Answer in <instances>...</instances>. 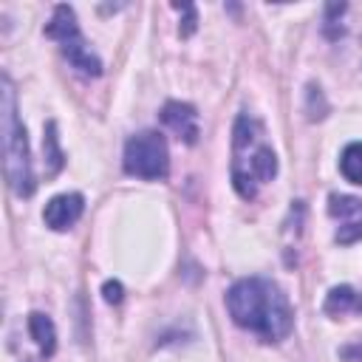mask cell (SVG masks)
Segmentation results:
<instances>
[{"instance_id":"cell-13","label":"cell","mask_w":362,"mask_h":362,"mask_svg":"<svg viewBox=\"0 0 362 362\" xmlns=\"http://www.w3.org/2000/svg\"><path fill=\"white\" fill-rule=\"evenodd\" d=\"M305 113H308L311 122H317V119H322V116L328 113V105H325V99H322V90H320V85H314V82L305 88Z\"/></svg>"},{"instance_id":"cell-6","label":"cell","mask_w":362,"mask_h":362,"mask_svg":"<svg viewBox=\"0 0 362 362\" xmlns=\"http://www.w3.org/2000/svg\"><path fill=\"white\" fill-rule=\"evenodd\" d=\"M161 122L187 144L198 141V110L187 102H167L161 107Z\"/></svg>"},{"instance_id":"cell-2","label":"cell","mask_w":362,"mask_h":362,"mask_svg":"<svg viewBox=\"0 0 362 362\" xmlns=\"http://www.w3.org/2000/svg\"><path fill=\"white\" fill-rule=\"evenodd\" d=\"M0 119H3V156H6V178L14 195L28 198L34 192V170L28 153V136L23 122L17 119L14 88L11 79L3 74L0 79Z\"/></svg>"},{"instance_id":"cell-15","label":"cell","mask_w":362,"mask_h":362,"mask_svg":"<svg viewBox=\"0 0 362 362\" xmlns=\"http://www.w3.org/2000/svg\"><path fill=\"white\" fill-rule=\"evenodd\" d=\"M232 184H235V192L240 195V198H255V192H257V187H255V175L252 173H243L240 170V164H235L232 167Z\"/></svg>"},{"instance_id":"cell-4","label":"cell","mask_w":362,"mask_h":362,"mask_svg":"<svg viewBox=\"0 0 362 362\" xmlns=\"http://www.w3.org/2000/svg\"><path fill=\"white\" fill-rule=\"evenodd\" d=\"M45 37H51V40L59 42L65 59H68L76 71H82V74H88V76H99V74H102V59L88 51L85 37H82V31H79V25H76V14H74L71 6L59 3V6L54 8V14H51V20H48V25H45Z\"/></svg>"},{"instance_id":"cell-5","label":"cell","mask_w":362,"mask_h":362,"mask_svg":"<svg viewBox=\"0 0 362 362\" xmlns=\"http://www.w3.org/2000/svg\"><path fill=\"white\" fill-rule=\"evenodd\" d=\"M82 212H85V198L79 192H62V195H54L45 204L42 221L54 232H65V229H71L82 218Z\"/></svg>"},{"instance_id":"cell-18","label":"cell","mask_w":362,"mask_h":362,"mask_svg":"<svg viewBox=\"0 0 362 362\" xmlns=\"http://www.w3.org/2000/svg\"><path fill=\"white\" fill-rule=\"evenodd\" d=\"M102 297H105V303L119 305V303L124 300V288H122V283H119V280H107V283L102 286Z\"/></svg>"},{"instance_id":"cell-17","label":"cell","mask_w":362,"mask_h":362,"mask_svg":"<svg viewBox=\"0 0 362 362\" xmlns=\"http://www.w3.org/2000/svg\"><path fill=\"white\" fill-rule=\"evenodd\" d=\"M173 8L184 11V20H181L178 34H181V37H192L195 28H198V11H195V6H192V3H173Z\"/></svg>"},{"instance_id":"cell-14","label":"cell","mask_w":362,"mask_h":362,"mask_svg":"<svg viewBox=\"0 0 362 362\" xmlns=\"http://www.w3.org/2000/svg\"><path fill=\"white\" fill-rule=\"evenodd\" d=\"M232 144H235V150H243L252 139H255V122L246 116V113H240L238 119H235V130H232Z\"/></svg>"},{"instance_id":"cell-7","label":"cell","mask_w":362,"mask_h":362,"mask_svg":"<svg viewBox=\"0 0 362 362\" xmlns=\"http://www.w3.org/2000/svg\"><path fill=\"white\" fill-rule=\"evenodd\" d=\"M322 311L331 317H342V314H362V291H356L354 286H334L325 294Z\"/></svg>"},{"instance_id":"cell-8","label":"cell","mask_w":362,"mask_h":362,"mask_svg":"<svg viewBox=\"0 0 362 362\" xmlns=\"http://www.w3.org/2000/svg\"><path fill=\"white\" fill-rule=\"evenodd\" d=\"M28 334H31V339L40 345V354H42V356H51V354L57 351V328H54V322H51L48 314L31 311V314H28Z\"/></svg>"},{"instance_id":"cell-3","label":"cell","mask_w":362,"mask_h":362,"mask_svg":"<svg viewBox=\"0 0 362 362\" xmlns=\"http://www.w3.org/2000/svg\"><path fill=\"white\" fill-rule=\"evenodd\" d=\"M124 173L144 178V181H161L170 173V150L167 139L158 130H141L127 139L124 144Z\"/></svg>"},{"instance_id":"cell-12","label":"cell","mask_w":362,"mask_h":362,"mask_svg":"<svg viewBox=\"0 0 362 362\" xmlns=\"http://www.w3.org/2000/svg\"><path fill=\"white\" fill-rule=\"evenodd\" d=\"M328 215L342 218V221H351V218L362 215V201L354 198V195H337V192H331L328 195Z\"/></svg>"},{"instance_id":"cell-16","label":"cell","mask_w":362,"mask_h":362,"mask_svg":"<svg viewBox=\"0 0 362 362\" xmlns=\"http://www.w3.org/2000/svg\"><path fill=\"white\" fill-rule=\"evenodd\" d=\"M356 240H362V215L345 221V223L337 229V243L348 246V243H356Z\"/></svg>"},{"instance_id":"cell-11","label":"cell","mask_w":362,"mask_h":362,"mask_svg":"<svg viewBox=\"0 0 362 362\" xmlns=\"http://www.w3.org/2000/svg\"><path fill=\"white\" fill-rule=\"evenodd\" d=\"M252 175H255L257 181H272V178L277 175V156H274L272 147L263 144V147L252 156Z\"/></svg>"},{"instance_id":"cell-1","label":"cell","mask_w":362,"mask_h":362,"mask_svg":"<svg viewBox=\"0 0 362 362\" xmlns=\"http://www.w3.org/2000/svg\"><path fill=\"white\" fill-rule=\"evenodd\" d=\"M226 308L235 325L257 334L263 342H283L294 328V311L283 288L266 277H243L229 286Z\"/></svg>"},{"instance_id":"cell-19","label":"cell","mask_w":362,"mask_h":362,"mask_svg":"<svg viewBox=\"0 0 362 362\" xmlns=\"http://www.w3.org/2000/svg\"><path fill=\"white\" fill-rule=\"evenodd\" d=\"M339 356L348 359V362H362V342H356V345H345V348L339 351Z\"/></svg>"},{"instance_id":"cell-9","label":"cell","mask_w":362,"mask_h":362,"mask_svg":"<svg viewBox=\"0 0 362 362\" xmlns=\"http://www.w3.org/2000/svg\"><path fill=\"white\" fill-rule=\"evenodd\" d=\"M42 156H45V173L57 175L65 164V153L59 147V136H57V122L45 124V136H42Z\"/></svg>"},{"instance_id":"cell-10","label":"cell","mask_w":362,"mask_h":362,"mask_svg":"<svg viewBox=\"0 0 362 362\" xmlns=\"http://www.w3.org/2000/svg\"><path fill=\"white\" fill-rule=\"evenodd\" d=\"M339 173L345 181L362 187V141H351L339 156Z\"/></svg>"}]
</instances>
